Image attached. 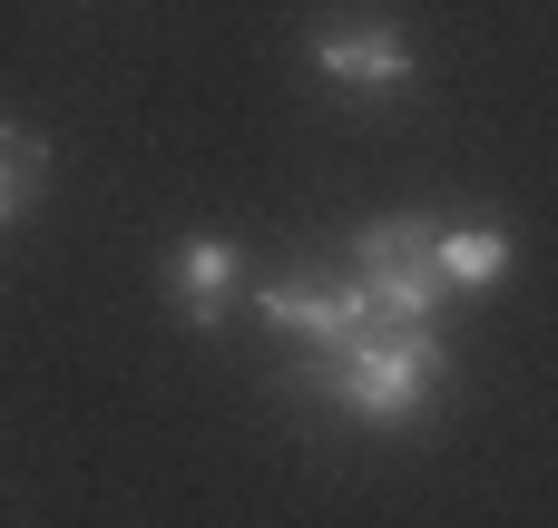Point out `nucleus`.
Wrapping results in <instances>:
<instances>
[{
	"instance_id": "1",
	"label": "nucleus",
	"mask_w": 558,
	"mask_h": 528,
	"mask_svg": "<svg viewBox=\"0 0 558 528\" xmlns=\"http://www.w3.org/2000/svg\"><path fill=\"white\" fill-rule=\"evenodd\" d=\"M441 372H451V353H441L432 323H363L353 343L324 353V392H333L353 421H383V431L422 421L432 392H441Z\"/></svg>"
},
{
	"instance_id": "2",
	"label": "nucleus",
	"mask_w": 558,
	"mask_h": 528,
	"mask_svg": "<svg viewBox=\"0 0 558 528\" xmlns=\"http://www.w3.org/2000/svg\"><path fill=\"white\" fill-rule=\"evenodd\" d=\"M304 59H314V78H333V88H353V98H402L412 69H422L392 20H324Z\"/></svg>"
},
{
	"instance_id": "3",
	"label": "nucleus",
	"mask_w": 558,
	"mask_h": 528,
	"mask_svg": "<svg viewBox=\"0 0 558 528\" xmlns=\"http://www.w3.org/2000/svg\"><path fill=\"white\" fill-rule=\"evenodd\" d=\"M255 314L284 323V333H304V343H324V353L353 343L363 323H383L363 284H314V274H275V284H255Z\"/></svg>"
},
{
	"instance_id": "4",
	"label": "nucleus",
	"mask_w": 558,
	"mask_h": 528,
	"mask_svg": "<svg viewBox=\"0 0 558 528\" xmlns=\"http://www.w3.org/2000/svg\"><path fill=\"white\" fill-rule=\"evenodd\" d=\"M167 294H177V314L206 333V323L235 314V294H245V255H235L226 235H186V245L167 255Z\"/></svg>"
},
{
	"instance_id": "5",
	"label": "nucleus",
	"mask_w": 558,
	"mask_h": 528,
	"mask_svg": "<svg viewBox=\"0 0 558 528\" xmlns=\"http://www.w3.org/2000/svg\"><path fill=\"white\" fill-rule=\"evenodd\" d=\"M520 245L500 225H441V294H500Z\"/></svg>"
},
{
	"instance_id": "6",
	"label": "nucleus",
	"mask_w": 558,
	"mask_h": 528,
	"mask_svg": "<svg viewBox=\"0 0 558 528\" xmlns=\"http://www.w3.org/2000/svg\"><path fill=\"white\" fill-rule=\"evenodd\" d=\"M39 186H49V137H29V127L0 118V225H20L39 206Z\"/></svg>"
}]
</instances>
